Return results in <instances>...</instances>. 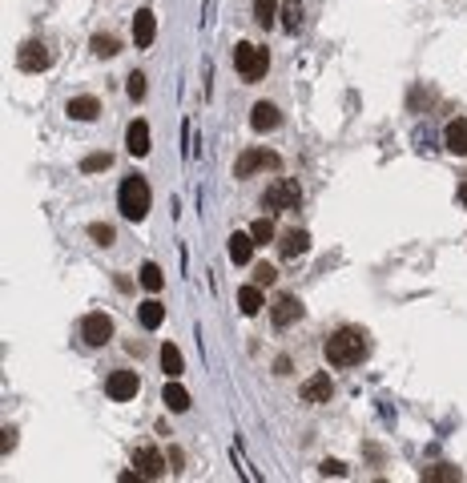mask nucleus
Wrapping results in <instances>:
<instances>
[{"label":"nucleus","instance_id":"18","mask_svg":"<svg viewBox=\"0 0 467 483\" xmlns=\"http://www.w3.org/2000/svg\"><path fill=\"white\" fill-rule=\"evenodd\" d=\"M250 258H254V234H230V262L246 266Z\"/></svg>","mask_w":467,"mask_h":483},{"label":"nucleus","instance_id":"28","mask_svg":"<svg viewBox=\"0 0 467 483\" xmlns=\"http://www.w3.org/2000/svg\"><path fill=\"white\" fill-rule=\"evenodd\" d=\"M109 165H113L109 153H89V157L81 161V170H85V174H97V170H109Z\"/></svg>","mask_w":467,"mask_h":483},{"label":"nucleus","instance_id":"13","mask_svg":"<svg viewBox=\"0 0 467 483\" xmlns=\"http://www.w3.org/2000/svg\"><path fill=\"white\" fill-rule=\"evenodd\" d=\"M250 125H254L258 133H270V129H278V125H282V113L274 109L270 101H258V105L250 109Z\"/></svg>","mask_w":467,"mask_h":483},{"label":"nucleus","instance_id":"32","mask_svg":"<svg viewBox=\"0 0 467 483\" xmlns=\"http://www.w3.org/2000/svg\"><path fill=\"white\" fill-rule=\"evenodd\" d=\"M274 278H278L274 266H258V270H254V282H258V286H274Z\"/></svg>","mask_w":467,"mask_h":483},{"label":"nucleus","instance_id":"36","mask_svg":"<svg viewBox=\"0 0 467 483\" xmlns=\"http://www.w3.org/2000/svg\"><path fill=\"white\" fill-rule=\"evenodd\" d=\"M459 201H463V206H467V182H463V186H459Z\"/></svg>","mask_w":467,"mask_h":483},{"label":"nucleus","instance_id":"9","mask_svg":"<svg viewBox=\"0 0 467 483\" xmlns=\"http://www.w3.org/2000/svg\"><path fill=\"white\" fill-rule=\"evenodd\" d=\"M105 391H109V399L125 403V399H133L137 391H141V379H137V371H113L109 383H105Z\"/></svg>","mask_w":467,"mask_h":483},{"label":"nucleus","instance_id":"20","mask_svg":"<svg viewBox=\"0 0 467 483\" xmlns=\"http://www.w3.org/2000/svg\"><path fill=\"white\" fill-rule=\"evenodd\" d=\"M137 318H141V326H145V331H158L161 322H165V306H161L158 298H149V302H141Z\"/></svg>","mask_w":467,"mask_h":483},{"label":"nucleus","instance_id":"4","mask_svg":"<svg viewBox=\"0 0 467 483\" xmlns=\"http://www.w3.org/2000/svg\"><path fill=\"white\" fill-rule=\"evenodd\" d=\"M298 198H302V189H298L295 177H278V182H270V186H266V194H262L266 210H295Z\"/></svg>","mask_w":467,"mask_h":483},{"label":"nucleus","instance_id":"14","mask_svg":"<svg viewBox=\"0 0 467 483\" xmlns=\"http://www.w3.org/2000/svg\"><path fill=\"white\" fill-rule=\"evenodd\" d=\"M443 141H447V149H451L455 157H467V117H455L443 129Z\"/></svg>","mask_w":467,"mask_h":483},{"label":"nucleus","instance_id":"8","mask_svg":"<svg viewBox=\"0 0 467 483\" xmlns=\"http://www.w3.org/2000/svg\"><path fill=\"white\" fill-rule=\"evenodd\" d=\"M16 65L25 69V73H40V69H49L53 65V52L40 45V40H25L21 52H16Z\"/></svg>","mask_w":467,"mask_h":483},{"label":"nucleus","instance_id":"22","mask_svg":"<svg viewBox=\"0 0 467 483\" xmlns=\"http://www.w3.org/2000/svg\"><path fill=\"white\" fill-rule=\"evenodd\" d=\"M419 479L423 483H451V479H459V467H451V463H435V467L419 471Z\"/></svg>","mask_w":467,"mask_h":483},{"label":"nucleus","instance_id":"3","mask_svg":"<svg viewBox=\"0 0 467 483\" xmlns=\"http://www.w3.org/2000/svg\"><path fill=\"white\" fill-rule=\"evenodd\" d=\"M234 69L242 73V81H262L266 69H270V52L258 49V45H250V40H242V45L234 49Z\"/></svg>","mask_w":467,"mask_h":483},{"label":"nucleus","instance_id":"27","mask_svg":"<svg viewBox=\"0 0 467 483\" xmlns=\"http://www.w3.org/2000/svg\"><path fill=\"white\" fill-rule=\"evenodd\" d=\"M298 25H302V4H295V0H290V4L282 9V28H286V33H295Z\"/></svg>","mask_w":467,"mask_h":483},{"label":"nucleus","instance_id":"31","mask_svg":"<svg viewBox=\"0 0 467 483\" xmlns=\"http://www.w3.org/2000/svg\"><path fill=\"white\" fill-rule=\"evenodd\" d=\"M250 234H254V242H270V238H274V222H270V218H258V222L250 226Z\"/></svg>","mask_w":467,"mask_h":483},{"label":"nucleus","instance_id":"15","mask_svg":"<svg viewBox=\"0 0 467 483\" xmlns=\"http://www.w3.org/2000/svg\"><path fill=\"white\" fill-rule=\"evenodd\" d=\"M65 113H69L73 121H97L101 101H97V97H73L69 105H65Z\"/></svg>","mask_w":467,"mask_h":483},{"label":"nucleus","instance_id":"29","mask_svg":"<svg viewBox=\"0 0 467 483\" xmlns=\"http://www.w3.org/2000/svg\"><path fill=\"white\" fill-rule=\"evenodd\" d=\"M89 238H93L97 246H113V226H105V222H93V226H89Z\"/></svg>","mask_w":467,"mask_h":483},{"label":"nucleus","instance_id":"35","mask_svg":"<svg viewBox=\"0 0 467 483\" xmlns=\"http://www.w3.org/2000/svg\"><path fill=\"white\" fill-rule=\"evenodd\" d=\"M274 374H290V359H278V362H274Z\"/></svg>","mask_w":467,"mask_h":483},{"label":"nucleus","instance_id":"26","mask_svg":"<svg viewBox=\"0 0 467 483\" xmlns=\"http://www.w3.org/2000/svg\"><path fill=\"white\" fill-rule=\"evenodd\" d=\"M274 9H278V0H254V21H258L262 28L274 25Z\"/></svg>","mask_w":467,"mask_h":483},{"label":"nucleus","instance_id":"7","mask_svg":"<svg viewBox=\"0 0 467 483\" xmlns=\"http://www.w3.org/2000/svg\"><path fill=\"white\" fill-rule=\"evenodd\" d=\"M81 335H85V343L89 347H105L113 338V318L109 314H85V322H81Z\"/></svg>","mask_w":467,"mask_h":483},{"label":"nucleus","instance_id":"30","mask_svg":"<svg viewBox=\"0 0 467 483\" xmlns=\"http://www.w3.org/2000/svg\"><path fill=\"white\" fill-rule=\"evenodd\" d=\"M125 93H129V101H141V97H145V77H141V73H129V81H125Z\"/></svg>","mask_w":467,"mask_h":483},{"label":"nucleus","instance_id":"19","mask_svg":"<svg viewBox=\"0 0 467 483\" xmlns=\"http://www.w3.org/2000/svg\"><path fill=\"white\" fill-rule=\"evenodd\" d=\"M238 306H242V314H258L262 306H266V298H262V286H242L238 290Z\"/></svg>","mask_w":467,"mask_h":483},{"label":"nucleus","instance_id":"21","mask_svg":"<svg viewBox=\"0 0 467 483\" xmlns=\"http://www.w3.org/2000/svg\"><path fill=\"white\" fill-rule=\"evenodd\" d=\"M165 407L173 411V415H185V411H189V391H185V387H177V383H170L165 387Z\"/></svg>","mask_w":467,"mask_h":483},{"label":"nucleus","instance_id":"34","mask_svg":"<svg viewBox=\"0 0 467 483\" xmlns=\"http://www.w3.org/2000/svg\"><path fill=\"white\" fill-rule=\"evenodd\" d=\"M13 435H16V431H13V427H9V431H4V439H0V447H4V451H13V443H16Z\"/></svg>","mask_w":467,"mask_h":483},{"label":"nucleus","instance_id":"17","mask_svg":"<svg viewBox=\"0 0 467 483\" xmlns=\"http://www.w3.org/2000/svg\"><path fill=\"white\" fill-rule=\"evenodd\" d=\"M278 250H282V258H298V254H307L310 250V234L307 230H286L282 242H278Z\"/></svg>","mask_w":467,"mask_h":483},{"label":"nucleus","instance_id":"2","mask_svg":"<svg viewBox=\"0 0 467 483\" xmlns=\"http://www.w3.org/2000/svg\"><path fill=\"white\" fill-rule=\"evenodd\" d=\"M117 210L129 218V222H141L149 213V186H145V177H125L121 189H117Z\"/></svg>","mask_w":467,"mask_h":483},{"label":"nucleus","instance_id":"33","mask_svg":"<svg viewBox=\"0 0 467 483\" xmlns=\"http://www.w3.org/2000/svg\"><path fill=\"white\" fill-rule=\"evenodd\" d=\"M322 475H346V467L339 459H326V463H322Z\"/></svg>","mask_w":467,"mask_h":483},{"label":"nucleus","instance_id":"11","mask_svg":"<svg viewBox=\"0 0 467 483\" xmlns=\"http://www.w3.org/2000/svg\"><path fill=\"white\" fill-rule=\"evenodd\" d=\"M298 395H302V403H326V399L334 395V383H331V374H326V371L310 374L307 383L298 387Z\"/></svg>","mask_w":467,"mask_h":483},{"label":"nucleus","instance_id":"10","mask_svg":"<svg viewBox=\"0 0 467 483\" xmlns=\"http://www.w3.org/2000/svg\"><path fill=\"white\" fill-rule=\"evenodd\" d=\"M270 318H274V326H295L302 318V302L295 294H278L270 302Z\"/></svg>","mask_w":467,"mask_h":483},{"label":"nucleus","instance_id":"5","mask_svg":"<svg viewBox=\"0 0 467 483\" xmlns=\"http://www.w3.org/2000/svg\"><path fill=\"white\" fill-rule=\"evenodd\" d=\"M133 471L141 475V479H161V475H165V455H161L158 447H149V443L133 447Z\"/></svg>","mask_w":467,"mask_h":483},{"label":"nucleus","instance_id":"16","mask_svg":"<svg viewBox=\"0 0 467 483\" xmlns=\"http://www.w3.org/2000/svg\"><path fill=\"white\" fill-rule=\"evenodd\" d=\"M125 149H129L133 157H145V153H149V125L145 121L129 125V133H125Z\"/></svg>","mask_w":467,"mask_h":483},{"label":"nucleus","instance_id":"6","mask_svg":"<svg viewBox=\"0 0 467 483\" xmlns=\"http://www.w3.org/2000/svg\"><path fill=\"white\" fill-rule=\"evenodd\" d=\"M282 161H278V153H270V149H246L242 157H238V165H234V177H250L258 174V170H278Z\"/></svg>","mask_w":467,"mask_h":483},{"label":"nucleus","instance_id":"23","mask_svg":"<svg viewBox=\"0 0 467 483\" xmlns=\"http://www.w3.org/2000/svg\"><path fill=\"white\" fill-rule=\"evenodd\" d=\"M161 371L170 374V379H177V374L185 371V362H182V350L173 347V343H165V347H161Z\"/></svg>","mask_w":467,"mask_h":483},{"label":"nucleus","instance_id":"24","mask_svg":"<svg viewBox=\"0 0 467 483\" xmlns=\"http://www.w3.org/2000/svg\"><path fill=\"white\" fill-rule=\"evenodd\" d=\"M141 286H145L149 294H158L161 286H165V274H161L158 262H145V266H141Z\"/></svg>","mask_w":467,"mask_h":483},{"label":"nucleus","instance_id":"25","mask_svg":"<svg viewBox=\"0 0 467 483\" xmlns=\"http://www.w3.org/2000/svg\"><path fill=\"white\" fill-rule=\"evenodd\" d=\"M93 52H97V57H117L121 45H117V37H109V33H97V37H93Z\"/></svg>","mask_w":467,"mask_h":483},{"label":"nucleus","instance_id":"12","mask_svg":"<svg viewBox=\"0 0 467 483\" xmlns=\"http://www.w3.org/2000/svg\"><path fill=\"white\" fill-rule=\"evenodd\" d=\"M153 37H158V16L149 13V9H141V13L133 16V45L137 49H149Z\"/></svg>","mask_w":467,"mask_h":483},{"label":"nucleus","instance_id":"1","mask_svg":"<svg viewBox=\"0 0 467 483\" xmlns=\"http://www.w3.org/2000/svg\"><path fill=\"white\" fill-rule=\"evenodd\" d=\"M367 359V338L358 335V331H351V326H343V331H334L331 338H326V362L331 367H355V362Z\"/></svg>","mask_w":467,"mask_h":483}]
</instances>
